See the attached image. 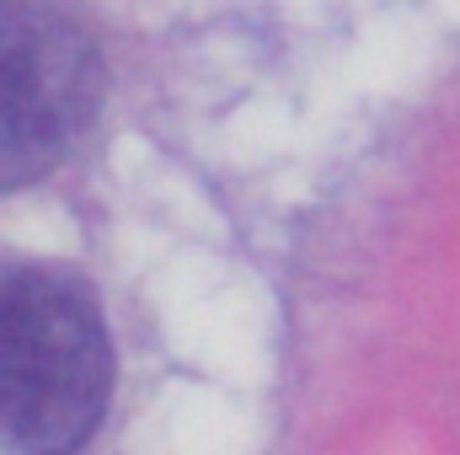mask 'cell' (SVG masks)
Returning <instances> with one entry per match:
<instances>
[{
	"mask_svg": "<svg viewBox=\"0 0 460 455\" xmlns=\"http://www.w3.org/2000/svg\"><path fill=\"white\" fill-rule=\"evenodd\" d=\"M97 103L102 59L92 38L38 0H0V188L54 172Z\"/></svg>",
	"mask_w": 460,
	"mask_h": 455,
	"instance_id": "7a4b0ae2",
	"label": "cell"
},
{
	"mask_svg": "<svg viewBox=\"0 0 460 455\" xmlns=\"http://www.w3.org/2000/svg\"><path fill=\"white\" fill-rule=\"evenodd\" d=\"M108 397L113 343L92 290L59 268H0V451H81Z\"/></svg>",
	"mask_w": 460,
	"mask_h": 455,
	"instance_id": "6da1fadb",
	"label": "cell"
}]
</instances>
